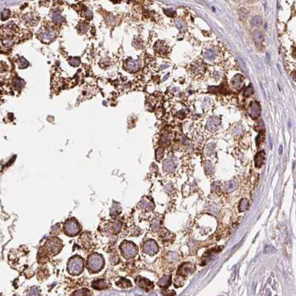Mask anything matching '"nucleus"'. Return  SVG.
Listing matches in <instances>:
<instances>
[{"label": "nucleus", "instance_id": "nucleus-33", "mask_svg": "<svg viewBox=\"0 0 296 296\" xmlns=\"http://www.w3.org/2000/svg\"><path fill=\"white\" fill-rule=\"evenodd\" d=\"M159 226H160L159 221H154V224H153V230L157 231L159 229Z\"/></svg>", "mask_w": 296, "mask_h": 296}, {"label": "nucleus", "instance_id": "nucleus-27", "mask_svg": "<svg viewBox=\"0 0 296 296\" xmlns=\"http://www.w3.org/2000/svg\"><path fill=\"white\" fill-rule=\"evenodd\" d=\"M163 153H164V151H163V148H160L157 150V151H156V158H157V160L158 161L163 158Z\"/></svg>", "mask_w": 296, "mask_h": 296}, {"label": "nucleus", "instance_id": "nucleus-7", "mask_svg": "<svg viewBox=\"0 0 296 296\" xmlns=\"http://www.w3.org/2000/svg\"><path fill=\"white\" fill-rule=\"evenodd\" d=\"M261 112V108L260 104L256 101L252 102L250 105L249 110V114L251 117L253 119H256L260 117Z\"/></svg>", "mask_w": 296, "mask_h": 296}, {"label": "nucleus", "instance_id": "nucleus-37", "mask_svg": "<svg viewBox=\"0 0 296 296\" xmlns=\"http://www.w3.org/2000/svg\"><path fill=\"white\" fill-rule=\"evenodd\" d=\"M282 150H283V147H282V145H280V154H281V153H282Z\"/></svg>", "mask_w": 296, "mask_h": 296}, {"label": "nucleus", "instance_id": "nucleus-18", "mask_svg": "<svg viewBox=\"0 0 296 296\" xmlns=\"http://www.w3.org/2000/svg\"><path fill=\"white\" fill-rule=\"evenodd\" d=\"M163 168H164V170L166 171H168V172H172L174 171V163L172 161H170V160H166V161L164 162L163 163Z\"/></svg>", "mask_w": 296, "mask_h": 296}, {"label": "nucleus", "instance_id": "nucleus-9", "mask_svg": "<svg viewBox=\"0 0 296 296\" xmlns=\"http://www.w3.org/2000/svg\"><path fill=\"white\" fill-rule=\"evenodd\" d=\"M136 283L139 285L140 287L143 288V289H149L150 288L153 287V283H151L150 280H148V279L143 278L142 277H138L136 279Z\"/></svg>", "mask_w": 296, "mask_h": 296}, {"label": "nucleus", "instance_id": "nucleus-25", "mask_svg": "<svg viewBox=\"0 0 296 296\" xmlns=\"http://www.w3.org/2000/svg\"><path fill=\"white\" fill-rule=\"evenodd\" d=\"M204 56L208 60H214L215 57V53L212 50H208V51H206L205 52Z\"/></svg>", "mask_w": 296, "mask_h": 296}, {"label": "nucleus", "instance_id": "nucleus-35", "mask_svg": "<svg viewBox=\"0 0 296 296\" xmlns=\"http://www.w3.org/2000/svg\"><path fill=\"white\" fill-rule=\"evenodd\" d=\"M111 1H113L114 3H119V2H120L121 0H111Z\"/></svg>", "mask_w": 296, "mask_h": 296}, {"label": "nucleus", "instance_id": "nucleus-12", "mask_svg": "<svg viewBox=\"0 0 296 296\" xmlns=\"http://www.w3.org/2000/svg\"><path fill=\"white\" fill-rule=\"evenodd\" d=\"M265 160V152L264 151H259L255 157V164L258 168H260L263 165Z\"/></svg>", "mask_w": 296, "mask_h": 296}, {"label": "nucleus", "instance_id": "nucleus-13", "mask_svg": "<svg viewBox=\"0 0 296 296\" xmlns=\"http://www.w3.org/2000/svg\"><path fill=\"white\" fill-rule=\"evenodd\" d=\"M191 266H192V264L189 263L183 264V265L180 267L178 271H177V273H179V274L180 275H184L189 274V273H190L191 269H192V267Z\"/></svg>", "mask_w": 296, "mask_h": 296}, {"label": "nucleus", "instance_id": "nucleus-31", "mask_svg": "<svg viewBox=\"0 0 296 296\" xmlns=\"http://www.w3.org/2000/svg\"><path fill=\"white\" fill-rule=\"evenodd\" d=\"M194 71H195V74H203V72H204V68H203L201 66H200V65H197L194 68Z\"/></svg>", "mask_w": 296, "mask_h": 296}, {"label": "nucleus", "instance_id": "nucleus-20", "mask_svg": "<svg viewBox=\"0 0 296 296\" xmlns=\"http://www.w3.org/2000/svg\"><path fill=\"white\" fill-rule=\"evenodd\" d=\"M117 284L118 286H120V287H122V288H127V287H130V286H131V282L125 278L120 279L119 281L117 282Z\"/></svg>", "mask_w": 296, "mask_h": 296}, {"label": "nucleus", "instance_id": "nucleus-2", "mask_svg": "<svg viewBox=\"0 0 296 296\" xmlns=\"http://www.w3.org/2000/svg\"><path fill=\"white\" fill-rule=\"evenodd\" d=\"M84 262L82 258L74 256L70 259L68 264V271L73 275H77L83 271Z\"/></svg>", "mask_w": 296, "mask_h": 296}, {"label": "nucleus", "instance_id": "nucleus-34", "mask_svg": "<svg viewBox=\"0 0 296 296\" xmlns=\"http://www.w3.org/2000/svg\"><path fill=\"white\" fill-rule=\"evenodd\" d=\"M114 227H115V230L119 231L120 230V228H121V224H120L119 222H117L116 224H115Z\"/></svg>", "mask_w": 296, "mask_h": 296}, {"label": "nucleus", "instance_id": "nucleus-16", "mask_svg": "<svg viewBox=\"0 0 296 296\" xmlns=\"http://www.w3.org/2000/svg\"><path fill=\"white\" fill-rule=\"evenodd\" d=\"M167 49V46L165 44L163 43V42H157L155 45V50L157 51V52L160 53V54H163L166 51Z\"/></svg>", "mask_w": 296, "mask_h": 296}, {"label": "nucleus", "instance_id": "nucleus-6", "mask_svg": "<svg viewBox=\"0 0 296 296\" xmlns=\"http://www.w3.org/2000/svg\"><path fill=\"white\" fill-rule=\"evenodd\" d=\"M143 251L146 254L153 255L156 254L158 252V246L156 244L155 241H152V240H149L144 244Z\"/></svg>", "mask_w": 296, "mask_h": 296}, {"label": "nucleus", "instance_id": "nucleus-24", "mask_svg": "<svg viewBox=\"0 0 296 296\" xmlns=\"http://www.w3.org/2000/svg\"><path fill=\"white\" fill-rule=\"evenodd\" d=\"M252 24L255 26H260L262 24V19L261 16H255L252 19Z\"/></svg>", "mask_w": 296, "mask_h": 296}, {"label": "nucleus", "instance_id": "nucleus-21", "mask_svg": "<svg viewBox=\"0 0 296 296\" xmlns=\"http://www.w3.org/2000/svg\"><path fill=\"white\" fill-rule=\"evenodd\" d=\"M141 206L145 209H148V210H150V209H152L154 208V204H153L152 202L149 201V200H146V199H143L141 202Z\"/></svg>", "mask_w": 296, "mask_h": 296}, {"label": "nucleus", "instance_id": "nucleus-10", "mask_svg": "<svg viewBox=\"0 0 296 296\" xmlns=\"http://www.w3.org/2000/svg\"><path fill=\"white\" fill-rule=\"evenodd\" d=\"M220 125V120L216 117H212L209 119L207 123V128L210 131H215L218 128Z\"/></svg>", "mask_w": 296, "mask_h": 296}, {"label": "nucleus", "instance_id": "nucleus-14", "mask_svg": "<svg viewBox=\"0 0 296 296\" xmlns=\"http://www.w3.org/2000/svg\"><path fill=\"white\" fill-rule=\"evenodd\" d=\"M237 188H238V183L235 180H230V181L227 182L225 184V189L228 192L236 190Z\"/></svg>", "mask_w": 296, "mask_h": 296}, {"label": "nucleus", "instance_id": "nucleus-15", "mask_svg": "<svg viewBox=\"0 0 296 296\" xmlns=\"http://www.w3.org/2000/svg\"><path fill=\"white\" fill-rule=\"evenodd\" d=\"M170 283H171V275L164 276L158 282L159 286H162V287H166V286H169Z\"/></svg>", "mask_w": 296, "mask_h": 296}, {"label": "nucleus", "instance_id": "nucleus-1", "mask_svg": "<svg viewBox=\"0 0 296 296\" xmlns=\"http://www.w3.org/2000/svg\"><path fill=\"white\" fill-rule=\"evenodd\" d=\"M87 265L89 271L92 272H97L103 268L104 259L101 255L94 253L89 256Z\"/></svg>", "mask_w": 296, "mask_h": 296}, {"label": "nucleus", "instance_id": "nucleus-28", "mask_svg": "<svg viewBox=\"0 0 296 296\" xmlns=\"http://www.w3.org/2000/svg\"><path fill=\"white\" fill-rule=\"evenodd\" d=\"M275 251V249L270 245H266L265 247H264V253L269 254V253H272Z\"/></svg>", "mask_w": 296, "mask_h": 296}, {"label": "nucleus", "instance_id": "nucleus-30", "mask_svg": "<svg viewBox=\"0 0 296 296\" xmlns=\"http://www.w3.org/2000/svg\"><path fill=\"white\" fill-rule=\"evenodd\" d=\"M120 211V207L119 205L117 206V209H115V203H114V204L112 206L111 209V215H118Z\"/></svg>", "mask_w": 296, "mask_h": 296}, {"label": "nucleus", "instance_id": "nucleus-36", "mask_svg": "<svg viewBox=\"0 0 296 296\" xmlns=\"http://www.w3.org/2000/svg\"><path fill=\"white\" fill-rule=\"evenodd\" d=\"M269 142H270V148H272V139H271V137L269 138Z\"/></svg>", "mask_w": 296, "mask_h": 296}, {"label": "nucleus", "instance_id": "nucleus-26", "mask_svg": "<svg viewBox=\"0 0 296 296\" xmlns=\"http://www.w3.org/2000/svg\"><path fill=\"white\" fill-rule=\"evenodd\" d=\"M253 94V89L251 86H248L244 90V96L245 97H249Z\"/></svg>", "mask_w": 296, "mask_h": 296}, {"label": "nucleus", "instance_id": "nucleus-29", "mask_svg": "<svg viewBox=\"0 0 296 296\" xmlns=\"http://www.w3.org/2000/svg\"><path fill=\"white\" fill-rule=\"evenodd\" d=\"M264 140V133H260L258 134V136L257 137V138H256V142H257V145H258V146H259V145H260V144H261L262 142H263Z\"/></svg>", "mask_w": 296, "mask_h": 296}, {"label": "nucleus", "instance_id": "nucleus-3", "mask_svg": "<svg viewBox=\"0 0 296 296\" xmlns=\"http://www.w3.org/2000/svg\"><path fill=\"white\" fill-rule=\"evenodd\" d=\"M121 252L125 258H131L137 254V248L133 243L124 241L120 245Z\"/></svg>", "mask_w": 296, "mask_h": 296}, {"label": "nucleus", "instance_id": "nucleus-5", "mask_svg": "<svg viewBox=\"0 0 296 296\" xmlns=\"http://www.w3.org/2000/svg\"><path fill=\"white\" fill-rule=\"evenodd\" d=\"M47 249L49 250L52 254L55 255L58 253L61 250L62 244L61 242L57 238H51L49 239L46 243Z\"/></svg>", "mask_w": 296, "mask_h": 296}, {"label": "nucleus", "instance_id": "nucleus-32", "mask_svg": "<svg viewBox=\"0 0 296 296\" xmlns=\"http://www.w3.org/2000/svg\"><path fill=\"white\" fill-rule=\"evenodd\" d=\"M165 13L168 16H173L174 14H175V11L173 10L172 9H168V10H164Z\"/></svg>", "mask_w": 296, "mask_h": 296}, {"label": "nucleus", "instance_id": "nucleus-17", "mask_svg": "<svg viewBox=\"0 0 296 296\" xmlns=\"http://www.w3.org/2000/svg\"><path fill=\"white\" fill-rule=\"evenodd\" d=\"M92 287L96 289H103L106 287V283L103 280H96L92 283Z\"/></svg>", "mask_w": 296, "mask_h": 296}, {"label": "nucleus", "instance_id": "nucleus-19", "mask_svg": "<svg viewBox=\"0 0 296 296\" xmlns=\"http://www.w3.org/2000/svg\"><path fill=\"white\" fill-rule=\"evenodd\" d=\"M249 200L247 199H242L241 201L240 202L239 204V211L240 212H244V211L247 210L249 208Z\"/></svg>", "mask_w": 296, "mask_h": 296}, {"label": "nucleus", "instance_id": "nucleus-4", "mask_svg": "<svg viewBox=\"0 0 296 296\" xmlns=\"http://www.w3.org/2000/svg\"><path fill=\"white\" fill-rule=\"evenodd\" d=\"M80 226L79 223L74 219H69L65 223L64 231L65 233L68 236H75L80 232Z\"/></svg>", "mask_w": 296, "mask_h": 296}, {"label": "nucleus", "instance_id": "nucleus-23", "mask_svg": "<svg viewBox=\"0 0 296 296\" xmlns=\"http://www.w3.org/2000/svg\"><path fill=\"white\" fill-rule=\"evenodd\" d=\"M253 37H254L255 41L257 43H261L263 41V34L261 31H255L253 33Z\"/></svg>", "mask_w": 296, "mask_h": 296}, {"label": "nucleus", "instance_id": "nucleus-22", "mask_svg": "<svg viewBox=\"0 0 296 296\" xmlns=\"http://www.w3.org/2000/svg\"><path fill=\"white\" fill-rule=\"evenodd\" d=\"M42 36H43L42 39H45V40L49 39V40H51V39H52L55 36V33H54V31H53V30H47V31L42 34Z\"/></svg>", "mask_w": 296, "mask_h": 296}, {"label": "nucleus", "instance_id": "nucleus-8", "mask_svg": "<svg viewBox=\"0 0 296 296\" xmlns=\"http://www.w3.org/2000/svg\"><path fill=\"white\" fill-rule=\"evenodd\" d=\"M231 84L232 87L236 89H240L242 88L244 84V78L241 74H237L231 80Z\"/></svg>", "mask_w": 296, "mask_h": 296}, {"label": "nucleus", "instance_id": "nucleus-11", "mask_svg": "<svg viewBox=\"0 0 296 296\" xmlns=\"http://www.w3.org/2000/svg\"><path fill=\"white\" fill-rule=\"evenodd\" d=\"M126 68L128 69V71H129L130 72H135V71H137L140 68V63L139 62L137 61V60H129L128 61V63H126Z\"/></svg>", "mask_w": 296, "mask_h": 296}]
</instances>
